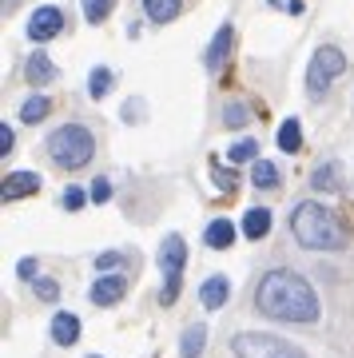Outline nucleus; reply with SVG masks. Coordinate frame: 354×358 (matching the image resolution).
Returning a JSON list of instances; mask_svg holds the SVG:
<instances>
[{
  "label": "nucleus",
  "instance_id": "nucleus-16",
  "mask_svg": "<svg viewBox=\"0 0 354 358\" xmlns=\"http://www.w3.org/2000/svg\"><path fill=\"white\" fill-rule=\"evenodd\" d=\"M311 187L318 192H339L342 187V164H318L311 171Z\"/></svg>",
  "mask_w": 354,
  "mask_h": 358
},
{
  "label": "nucleus",
  "instance_id": "nucleus-19",
  "mask_svg": "<svg viewBox=\"0 0 354 358\" xmlns=\"http://www.w3.org/2000/svg\"><path fill=\"white\" fill-rule=\"evenodd\" d=\"M203 343H207V327H203V322L187 327L183 338H179V358H199L203 355Z\"/></svg>",
  "mask_w": 354,
  "mask_h": 358
},
{
  "label": "nucleus",
  "instance_id": "nucleus-6",
  "mask_svg": "<svg viewBox=\"0 0 354 358\" xmlns=\"http://www.w3.org/2000/svg\"><path fill=\"white\" fill-rule=\"evenodd\" d=\"M183 267H187V243L183 235H167L160 243V271H164V303H176L179 294V279H183Z\"/></svg>",
  "mask_w": 354,
  "mask_h": 358
},
{
  "label": "nucleus",
  "instance_id": "nucleus-32",
  "mask_svg": "<svg viewBox=\"0 0 354 358\" xmlns=\"http://www.w3.org/2000/svg\"><path fill=\"white\" fill-rule=\"evenodd\" d=\"M115 263H120V255H115V251H104L100 259H96V267L100 271H108V267H115Z\"/></svg>",
  "mask_w": 354,
  "mask_h": 358
},
{
  "label": "nucleus",
  "instance_id": "nucleus-34",
  "mask_svg": "<svg viewBox=\"0 0 354 358\" xmlns=\"http://www.w3.org/2000/svg\"><path fill=\"white\" fill-rule=\"evenodd\" d=\"M88 358H100V355H88Z\"/></svg>",
  "mask_w": 354,
  "mask_h": 358
},
{
  "label": "nucleus",
  "instance_id": "nucleus-24",
  "mask_svg": "<svg viewBox=\"0 0 354 358\" xmlns=\"http://www.w3.org/2000/svg\"><path fill=\"white\" fill-rule=\"evenodd\" d=\"M247 120H251V112H247V103L231 100L227 108H223V124H227V128H243Z\"/></svg>",
  "mask_w": 354,
  "mask_h": 358
},
{
  "label": "nucleus",
  "instance_id": "nucleus-33",
  "mask_svg": "<svg viewBox=\"0 0 354 358\" xmlns=\"http://www.w3.org/2000/svg\"><path fill=\"white\" fill-rule=\"evenodd\" d=\"M4 8H13V0H4Z\"/></svg>",
  "mask_w": 354,
  "mask_h": 358
},
{
  "label": "nucleus",
  "instance_id": "nucleus-23",
  "mask_svg": "<svg viewBox=\"0 0 354 358\" xmlns=\"http://www.w3.org/2000/svg\"><path fill=\"white\" fill-rule=\"evenodd\" d=\"M84 4V20L88 24H100V20H108V13H112V0H80Z\"/></svg>",
  "mask_w": 354,
  "mask_h": 358
},
{
  "label": "nucleus",
  "instance_id": "nucleus-18",
  "mask_svg": "<svg viewBox=\"0 0 354 358\" xmlns=\"http://www.w3.org/2000/svg\"><path fill=\"white\" fill-rule=\"evenodd\" d=\"M278 179H283L278 164H271V159H255V167H251V183L259 187V192H271V187H278Z\"/></svg>",
  "mask_w": 354,
  "mask_h": 358
},
{
  "label": "nucleus",
  "instance_id": "nucleus-29",
  "mask_svg": "<svg viewBox=\"0 0 354 358\" xmlns=\"http://www.w3.org/2000/svg\"><path fill=\"white\" fill-rule=\"evenodd\" d=\"M84 199H88V195L80 192V187H68V192H64V207H68V211H76V207H84Z\"/></svg>",
  "mask_w": 354,
  "mask_h": 358
},
{
  "label": "nucleus",
  "instance_id": "nucleus-11",
  "mask_svg": "<svg viewBox=\"0 0 354 358\" xmlns=\"http://www.w3.org/2000/svg\"><path fill=\"white\" fill-rule=\"evenodd\" d=\"M40 192V176L36 171H13V176L4 179V199L13 203L20 195H36Z\"/></svg>",
  "mask_w": 354,
  "mask_h": 358
},
{
  "label": "nucleus",
  "instance_id": "nucleus-22",
  "mask_svg": "<svg viewBox=\"0 0 354 358\" xmlns=\"http://www.w3.org/2000/svg\"><path fill=\"white\" fill-rule=\"evenodd\" d=\"M108 88H112V72H108V68H92V76H88L92 100H104V96H108Z\"/></svg>",
  "mask_w": 354,
  "mask_h": 358
},
{
  "label": "nucleus",
  "instance_id": "nucleus-9",
  "mask_svg": "<svg viewBox=\"0 0 354 358\" xmlns=\"http://www.w3.org/2000/svg\"><path fill=\"white\" fill-rule=\"evenodd\" d=\"M24 76L32 88H44V84H52L56 80V64L48 60V52H32L24 60Z\"/></svg>",
  "mask_w": 354,
  "mask_h": 358
},
{
  "label": "nucleus",
  "instance_id": "nucleus-10",
  "mask_svg": "<svg viewBox=\"0 0 354 358\" xmlns=\"http://www.w3.org/2000/svg\"><path fill=\"white\" fill-rule=\"evenodd\" d=\"M227 294H231V282H227V275H211V279L199 287V303L207 310H219L223 303H227Z\"/></svg>",
  "mask_w": 354,
  "mask_h": 358
},
{
  "label": "nucleus",
  "instance_id": "nucleus-14",
  "mask_svg": "<svg viewBox=\"0 0 354 358\" xmlns=\"http://www.w3.org/2000/svg\"><path fill=\"white\" fill-rule=\"evenodd\" d=\"M203 243L211 247V251H227L235 243V227H231L227 219H215V223H207V231H203Z\"/></svg>",
  "mask_w": 354,
  "mask_h": 358
},
{
  "label": "nucleus",
  "instance_id": "nucleus-21",
  "mask_svg": "<svg viewBox=\"0 0 354 358\" xmlns=\"http://www.w3.org/2000/svg\"><path fill=\"white\" fill-rule=\"evenodd\" d=\"M48 108L52 103L44 100V96H32V100H24V108H20V120H24V124H40V120L48 115Z\"/></svg>",
  "mask_w": 354,
  "mask_h": 358
},
{
  "label": "nucleus",
  "instance_id": "nucleus-4",
  "mask_svg": "<svg viewBox=\"0 0 354 358\" xmlns=\"http://www.w3.org/2000/svg\"><path fill=\"white\" fill-rule=\"evenodd\" d=\"M231 355L235 358H306L303 346L287 343V338H278V334H235V343H231Z\"/></svg>",
  "mask_w": 354,
  "mask_h": 358
},
{
  "label": "nucleus",
  "instance_id": "nucleus-3",
  "mask_svg": "<svg viewBox=\"0 0 354 358\" xmlns=\"http://www.w3.org/2000/svg\"><path fill=\"white\" fill-rule=\"evenodd\" d=\"M44 148H48L52 164L60 167V171H80V167L96 155V140H92V131L80 128V124H64V128H56Z\"/></svg>",
  "mask_w": 354,
  "mask_h": 358
},
{
  "label": "nucleus",
  "instance_id": "nucleus-31",
  "mask_svg": "<svg viewBox=\"0 0 354 358\" xmlns=\"http://www.w3.org/2000/svg\"><path fill=\"white\" fill-rule=\"evenodd\" d=\"M8 152H13V128L0 124V155H8Z\"/></svg>",
  "mask_w": 354,
  "mask_h": 358
},
{
  "label": "nucleus",
  "instance_id": "nucleus-7",
  "mask_svg": "<svg viewBox=\"0 0 354 358\" xmlns=\"http://www.w3.org/2000/svg\"><path fill=\"white\" fill-rule=\"evenodd\" d=\"M64 28V13L56 8V4H44V8H36V13L28 16V36L36 40V44H44V40H52L56 32Z\"/></svg>",
  "mask_w": 354,
  "mask_h": 358
},
{
  "label": "nucleus",
  "instance_id": "nucleus-12",
  "mask_svg": "<svg viewBox=\"0 0 354 358\" xmlns=\"http://www.w3.org/2000/svg\"><path fill=\"white\" fill-rule=\"evenodd\" d=\"M52 338H56V346L80 343V319L68 315V310H56V319H52Z\"/></svg>",
  "mask_w": 354,
  "mask_h": 358
},
{
  "label": "nucleus",
  "instance_id": "nucleus-20",
  "mask_svg": "<svg viewBox=\"0 0 354 358\" xmlns=\"http://www.w3.org/2000/svg\"><path fill=\"white\" fill-rule=\"evenodd\" d=\"M299 148H303L299 120H283V128H278V152H299Z\"/></svg>",
  "mask_w": 354,
  "mask_h": 358
},
{
  "label": "nucleus",
  "instance_id": "nucleus-26",
  "mask_svg": "<svg viewBox=\"0 0 354 358\" xmlns=\"http://www.w3.org/2000/svg\"><path fill=\"white\" fill-rule=\"evenodd\" d=\"M32 287H36V294L44 299V303H56V294H60V287H56L48 275H36V279H32Z\"/></svg>",
  "mask_w": 354,
  "mask_h": 358
},
{
  "label": "nucleus",
  "instance_id": "nucleus-2",
  "mask_svg": "<svg viewBox=\"0 0 354 358\" xmlns=\"http://www.w3.org/2000/svg\"><path fill=\"white\" fill-rule=\"evenodd\" d=\"M291 231L295 239L306 247V251H342L346 247V231L334 219V211L323 203H299L291 215Z\"/></svg>",
  "mask_w": 354,
  "mask_h": 358
},
{
  "label": "nucleus",
  "instance_id": "nucleus-15",
  "mask_svg": "<svg viewBox=\"0 0 354 358\" xmlns=\"http://www.w3.org/2000/svg\"><path fill=\"white\" fill-rule=\"evenodd\" d=\"M179 8H183V0H143V13H148L152 24H171Z\"/></svg>",
  "mask_w": 354,
  "mask_h": 358
},
{
  "label": "nucleus",
  "instance_id": "nucleus-8",
  "mask_svg": "<svg viewBox=\"0 0 354 358\" xmlns=\"http://www.w3.org/2000/svg\"><path fill=\"white\" fill-rule=\"evenodd\" d=\"M124 291H127V282L120 279V275H100V279L92 282L88 299L96 303V307H112V303H120V299H124Z\"/></svg>",
  "mask_w": 354,
  "mask_h": 358
},
{
  "label": "nucleus",
  "instance_id": "nucleus-1",
  "mask_svg": "<svg viewBox=\"0 0 354 358\" xmlns=\"http://www.w3.org/2000/svg\"><path fill=\"white\" fill-rule=\"evenodd\" d=\"M255 307L263 310L267 319H278V322H318V294L315 287L299 275V271H267L259 279V291H255Z\"/></svg>",
  "mask_w": 354,
  "mask_h": 358
},
{
  "label": "nucleus",
  "instance_id": "nucleus-30",
  "mask_svg": "<svg viewBox=\"0 0 354 358\" xmlns=\"http://www.w3.org/2000/svg\"><path fill=\"white\" fill-rule=\"evenodd\" d=\"M16 275H20L24 282H32V279H36V259H20V267H16Z\"/></svg>",
  "mask_w": 354,
  "mask_h": 358
},
{
  "label": "nucleus",
  "instance_id": "nucleus-17",
  "mask_svg": "<svg viewBox=\"0 0 354 358\" xmlns=\"http://www.w3.org/2000/svg\"><path fill=\"white\" fill-rule=\"evenodd\" d=\"M267 231H271V211H267V207H247V215H243V235H247V239H263Z\"/></svg>",
  "mask_w": 354,
  "mask_h": 358
},
{
  "label": "nucleus",
  "instance_id": "nucleus-25",
  "mask_svg": "<svg viewBox=\"0 0 354 358\" xmlns=\"http://www.w3.org/2000/svg\"><path fill=\"white\" fill-rule=\"evenodd\" d=\"M255 152H259V143L255 140H239V143H231V164H247V159H255Z\"/></svg>",
  "mask_w": 354,
  "mask_h": 358
},
{
  "label": "nucleus",
  "instance_id": "nucleus-27",
  "mask_svg": "<svg viewBox=\"0 0 354 358\" xmlns=\"http://www.w3.org/2000/svg\"><path fill=\"white\" fill-rule=\"evenodd\" d=\"M108 199H112V179L96 176L92 179V203H108Z\"/></svg>",
  "mask_w": 354,
  "mask_h": 358
},
{
  "label": "nucleus",
  "instance_id": "nucleus-13",
  "mask_svg": "<svg viewBox=\"0 0 354 358\" xmlns=\"http://www.w3.org/2000/svg\"><path fill=\"white\" fill-rule=\"evenodd\" d=\"M227 56H231V24H219L215 40H211V48H207V68L219 72V68L227 64Z\"/></svg>",
  "mask_w": 354,
  "mask_h": 358
},
{
  "label": "nucleus",
  "instance_id": "nucleus-5",
  "mask_svg": "<svg viewBox=\"0 0 354 358\" xmlns=\"http://www.w3.org/2000/svg\"><path fill=\"white\" fill-rule=\"evenodd\" d=\"M346 72V56H342V48H334V44H323V48H315V56H311V68H306V92L311 96H327V88L334 84V80Z\"/></svg>",
  "mask_w": 354,
  "mask_h": 358
},
{
  "label": "nucleus",
  "instance_id": "nucleus-28",
  "mask_svg": "<svg viewBox=\"0 0 354 358\" xmlns=\"http://www.w3.org/2000/svg\"><path fill=\"white\" fill-rule=\"evenodd\" d=\"M211 179L219 183V192H231V187H235V171H227V167H215Z\"/></svg>",
  "mask_w": 354,
  "mask_h": 358
}]
</instances>
